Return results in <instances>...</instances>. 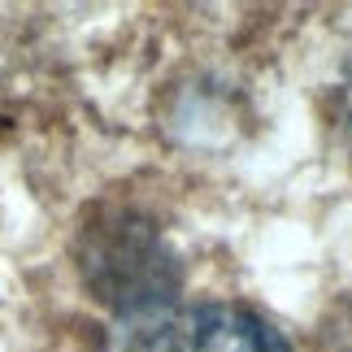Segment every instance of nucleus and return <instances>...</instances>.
Returning a JSON list of instances; mask_svg holds the SVG:
<instances>
[{"label": "nucleus", "mask_w": 352, "mask_h": 352, "mask_svg": "<svg viewBox=\"0 0 352 352\" xmlns=\"http://www.w3.org/2000/svg\"><path fill=\"white\" fill-rule=\"evenodd\" d=\"M83 287L122 322H148L174 309L183 261L148 213L131 205H96L74 235Z\"/></svg>", "instance_id": "1"}, {"label": "nucleus", "mask_w": 352, "mask_h": 352, "mask_svg": "<svg viewBox=\"0 0 352 352\" xmlns=\"http://www.w3.org/2000/svg\"><path fill=\"white\" fill-rule=\"evenodd\" d=\"M179 352H296L243 305H200L179 327Z\"/></svg>", "instance_id": "2"}]
</instances>
